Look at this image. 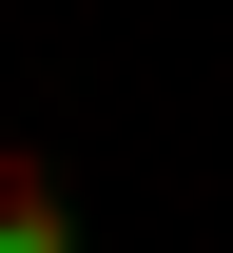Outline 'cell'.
Returning a JSON list of instances; mask_svg holds the SVG:
<instances>
[{"label":"cell","instance_id":"obj_1","mask_svg":"<svg viewBox=\"0 0 233 253\" xmlns=\"http://www.w3.org/2000/svg\"><path fill=\"white\" fill-rule=\"evenodd\" d=\"M0 253H78V195H59V156H39V136L0 156Z\"/></svg>","mask_w":233,"mask_h":253}]
</instances>
